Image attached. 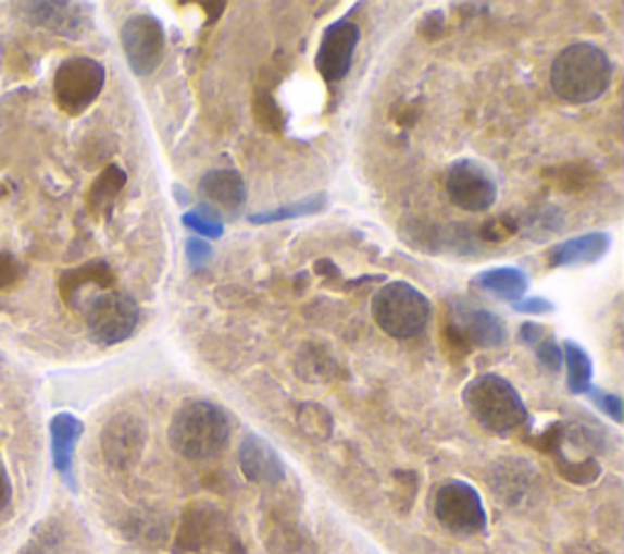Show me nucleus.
Masks as SVG:
<instances>
[{
    "mask_svg": "<svg viewBox=\"0 0 624 554\" xmlns=\"http://www.w3.org/2000/svg\"><path fill=\"white\" fill-rule=\"evenodd\" d=\"M233 438V418L213 401L188 398L169 422V445L186 459H213L223 455Z\"/></svg>",
    "mask_w": 624,
    "mask_h": 554,
    "instance_id": "obj_1",
    "label": "nucleus"
},
{
    "mask_svg": "<svg viewBox=\"0 0 624 554\" xmlns=\"http://www.w3.org/2000/svg\"><path fill=\"white\" fill-rule=\"evenodd\" d=\"M551 88L573 106L592 103L608 94L612 84V62L608 52L590 42H576L561 49L551 64Z\"/></svg>",
    "mask_w": 624,
    "mask_h": 554,
    "instance_id": "obj_2",
    "label": "nucleus"
},
{
    "mask_svg": "<svg viewBox=\"0 0 624 554\" xmlns=\"http://www.w3.org/2000/svg\"><path fill=\"white\" fill-rule=\"evenodd\" d=\"M461 401H464L469 416L492 435H510L529 422V410L520 391L500 374H481L471 379L464 386Z\"/></svg>",
    "mask_w": 624,
    "mask_h": 554,
    "instance_id": "obj_3",
    "label": "nucleus"
},
{
    "mask_svg": "<svg viewBox=\"0 0 624 554\" xmlns=\"http://www.w3.org/2000/svg\"><path fill=\"white\" fill-rule=\"evenodd\" d=\"M376 325L392 340H415L429 328L432 304L408 281H390L371 300Z\"/></svg>",
    "mask_w": 624,
    "mask_h": 554,
    "instance_id": "obj_4",
    "label": "nucleus"
},
{
    "mask_svg": "<svg viewBox=\"0 0 624 554\" xmlns=\"http://www.w3.org/2000/svg\"><path fill=\"white\" fill-rule=\"evenodd\" d=\"M88 335L105 347L120 345L135 335L139 325V306L133 296L120 291H103L86 300L84 306Z\"/></svg>",
    "mask_w": 624,
    "mask_h": 554,
    "instance_id": "obj_5",
    "label": "nucleus"
},
{
    "mask_svg": "<svg viewBox=\"0 0 624 554\" xmlns=\"http://www.w3.org/2000/svg\"><path fill=\"white\" fill-rule=\"evenodd\" d=\"M435 516L441 528L461 538L481 535L488 528V516L486 508H483L481 493L469 481L461 479H451L437 489Z\"/></svg>",
    "mask_w": 624,
    "mask_h": 554,
    "instance_id": "obj_6",
    "label": "nucleus"
},
{
    "mask_svg": "<svg viewBox=\"0 0 624 554\" xmlns=\"http://www.w3.org/2000/svg\"><path fill=\"white\" fill-rule=\"evenodd\" d=\"M105 86V66L90 57H72L54 74V100L66 115H80L93 106Z\"/></svg>",
    "mask_w": 624,
    "mask_h": 554,
    "instance_id": "obj_7",
    "label": "nucleus"
},
{
    "mask_svg": "<svg viewBox=\"0 0 624 554\" xmlns=\"http://www.w3.org/2000/svg\"><path fill=\"white\" fill-rule=\"evenodd\" d=\"M120 45L135 76L154 74L166 52L164 25L149 13L129 15L120 27Z\"/></svg>",
    "mask_w": 624,
    "mask_h": 554,
    "instance_id": "obj_8",
    "label": "nucleus"
},
{
    "mask_svg": "<svg viewBox=\"0 0 624 554\" xmlns=\"http://www.w3.org/2000/svg\"><path fill=\"white\" fill-rule=\"evenodd\" d=\"M445 190L451 204L469 213H486L498 200L496 176L476 159H457L454 164H449Z\"/></svg>",
    "mask_w": 624,
    "mask_h": 554,
    "instance_id": "obj_9",
    "label": "nucleus"
},
{
    "mask_svg": "<svg viewBox=\"0 0 624 554\" xmlns=\"http://www.w3.org/2000/svg\"><path fill=\"white\" fill-rule=\"evenodd\" d=\"M147 445V426L135 413H115L100 432L103 457L113 469H129L142 459Z\"/></svg>",
    "mask_w": 624,
    "mask_h": 554,
    "instance_id": "obj_10",
    "label": "nucleus"
},
{
    "mask_svg": "<svg viewBox=\"0 0 624 554\" xmlns=\"http://www.w3.org/2000/svg\"><path fill=\"white\" fill-rule=\"evenodd\" d=\"M359 39H361V27L347 17L337 20V23H332L325 29L322 42L317 47L315 66L327 84H339V81L351 72V62H354Z\"/></svg>",
    "mask_w": 624,
    "mask_h": 554,
    "instance_id": "obj_11",
    "label": "nucleus"
},
{
    "mask_svg": "<svg viewBox=\"0 0 624 554\" xmlns=\"http://www.w3.org/2000/svg\"><path fill=\"white\" fill-rule=\"evenodd\" d=\"M449 325L464 337L469 347H502L508 342V328L502 318L473 304L451 306Z\"/></svg>",
    "mask_w": 624,
    "mask_h": 554,
    "instance_id": "obj_12",
    "label": "nucleus"
},
{
    "mask_svg": "<svg viewBox=\"0 0 624 554\" xmlns=\"http://www.w3.org/2000/svg\"><path fill=\"white\" fill-rule=\"evenodd\" d=\"M239 469L247 481L259 487H276L286 479V465L278 452L269 445V440L249 432L239 442Z\"/></svg>",
    "mask_w": 624,
    "mask_h": 554,
    "instance_id": "obj_13",
    "label": "nucleus"
},
{
    "mask_svg": "<svg viewBox=\"0 0 624 554\" xmlns=\"http://www.w3.org/2000/svg\"><path fill=\"white\" fill-rule=\"evenodd\" d=\"M200 196H203L205 206L215 208L220 216L235 218L247 204V184L235 169H213L200 178L198 184Z\"/></svg>",
    "mask_w": 624,
    "mask_h": 554,
    "instance_id": "obj_14",
    "label": "nucleus"
},
{
    "mask_svg": "<svg viewBox=\"0 0 624 554\" xmlns=\"http://www.w3.org/2000/svg\"><path fill=\"white\" fill-rule=\"evenodd\" d=\"M227 535L225 518L220 510L194 506L184 518V526L178 532V545L186 552H210L217 547Z\"/></svg>",
    "mask_w": 624,
    "mask_h": 554,
    "instance_id": "obj_15",
    "label": "nucleus"
},
{
    "mask_svg": "<svg viewBox=\"0 0 624 554\" xmlns=\"http://www.w3.org/2000/svg\"><path fill=\"white\" fill-rule=\"evenodd\" d=\"M610 245L612 237L608 233H586L549 247L547 261L553 269L598 264V261L610 251Z\"/></svg>",
    "mask_w": 624,
    "mask_h": 554,
    "instance_id": "obj_16",
    "label": "nucleus"
},
{
    "mask_svg": "<svg viewBox=\"0 0 624 554\" xmlns=\"http://www.w3.org/2000/svg\"><path fill=\"white\" fill-rule=\"evenodd\" d=\"M80 435H84V422L72 413H57L49 422V445H52V461L54 469L72 483L74 471V455Z\"/></svg>",
    "mask_w": 624,
    "mask_h": 554,
    "instance_id": "obj_17",
    "label": "nucleus"
},
{
    "mask_svg": "<svg viewBox=\"0 0 624 554\" xmlns=\"http://www.w3.org/2000/svg\"><path fill=\"white\" fill-rule=\"evenodd\" d=\"M27 17L35 25L62 37H78L86 27V8L78 3H27Z\"/></svg>",
    "mask_w": 624,
    "mask_h": 554,
    "instance_id": "obj_18",
    "label": "nucleus"
},
{
    "mask_svg": "<svg viewBox=\"0 0 624 554\" xmlns=\"http://www.w3.org/2000/svg\"><path fill=\"white\" fill-rule=\"evenodd\" d=\"M115 284L113 271L103 261H90L78 269L66 271V274L59 279V291H62V298L72 308H80L86 304V291L88 288H110Z\"/></svg>",
    "mask_w": 624,
    "mask_h": 554,
    "instance_id": "obj_19",
    "label": "nucleus"
},
{
    "mask_svg": "<svg viewBox=\"0 0 624 554\" xmlns=\"http://www.w3.org/2000/svg\"><path fill=\"white\" fill-rule=\"evenodd\" d=\"M473 286L486 291L490 296H496L498 300L517 304V300L527 294L529 276L517 267H498V269H486L473 276Z\"/></svg>",
    "mask_w": 624,
    "mask_h": 554,
    "instance_id": "obj_20",
    "label": "nucleus"
},
{
    "mask_svg": "<svg viewBox=\"0 0 624 554\" xmlns=\"http://www.w3.org/2000/svg\"><path fill=\"white\" fill-rule=\"evenodd\" d=\"M325 208H327V194L325 190H317V194L300 198V200H296V204H286V206H276V208L259 210V213H251L249 223L251 225L286 223V220H298V218H305V216L322 213Z\"/></svg>",
    "mask_w": 624,
    "mask_h": 554,
    "instance_id": "obj_21",
    "label": "nucleus"
},
{
    "mask_svg": "<svg viewBox=\"0 0 624 554\" xmlns=\"http://www.w3.org/2000/svg\"><path fill=\"white\" fill-rule=\"evenodd\" d=\"M563 365H566L569 391L573 396H586L592 389V359L578 342L566 340L561 345Z\"/></svg>",
    "mask_w": 624,
    "mask_h": 554,
    "instance_id": "obj_22",
    "label": "nucleus"
},
{
    "mask_svg": "<svg viewBox=\"0 0 624 554\" xmlns=\"http://www.w3.org/2000/svg\"><path fill=\"white\" fill-rule=\"evenodd\" d=\"M127 184V174L117 164H110L103 174H100L93 186H90V194H88V206L93 210L96 216L100 213H108L110 208H113L115 198L120 196V190Z\"/></svg>",
    "mask_w": 624,
    "mask_h": 554,
    "instance_id": "obj_23",
    "label": "nucleus"
},
{
    "mask_svg": "<svg viewBox=\"0 0 624 554\" xmlns=\"http://www.w3.org/2000/svg\"><path fill=\"white\" fill-rule=\"evenodd\" d=\"M298 426L312 440H327L335 430V420H332L329 413L317 406V403H305L298 413Z\"/></svg>",
    "mask_w": 624,
    "mask_h": 554,
    "instance_id": "obj_24",
    "label": "nucleus"
},
{
    "mask_svg": "<svg viewBox=\"0 0 624 554\" xmlns=\"http://www.w3.org/2000/svg\"><path fill=\"white\" fill-rule=\"evenodd\" d=\"M180 220H184V225L188 230H194L196 235H203V237H210V239H217V237L225 235L223 216H220L215 208H210L205 204L194 208V210H190V213H186Z\"/></svg>",
    "mask_w": 624,
    "mask_h": 554,
    "instance_id": "obj_25",
    "label": "nucleus"
},
{
    "mask_svg": "<svg viewBox=\"0 0 624 554\" xmlns=\"http://www.w3.org/2000/svg\"><path fill=\"white\" fill-rule=\"evenodd\" d=\"M254 115L259 123L269 130V133H274V130L278 133V130L284 127V113H280L276 100L266 94L254 98Z\"/></svg>",
    "mask_w": 624,
    "mask_h": 554,
    "instance_id": "obj_26",
    "label": "nucleus"
},
{
    "mask_svg": "<svg viewBox=\"0 0 624 554\" xmlns=\"http://www.w3.org/2000/svg\"><path fill=\"white\" fill-rule=\"evenodd\" d=\"M535 355H537V359H539V365L545 367V369H549V371H559L561 369V365H563V355H561V345L557 340H553L549 332L545 337H541L535 347Z\"/></svg>",
    "mask_w": 624,
    "mask_h": 554,
    "instance_id": "obj_27",
    "label": "nucleus"
},
{
    "mask_svg": "<svg viewBox=\"0 0 624 554\" xmlns=\"http://www.w3.org/2000/svg\"><path fill=\"white\" fill-rule=\"evenodd\" d=\"M515 233H520V225L515 223V218H508V216L488 220L486 225H481V237L486 242H502Z\"/></svg>",
    "mask_w": 624,
    "mask_h": 554,
    "instance_id": "obj_28",
    "label": "nucleus"
},
{
    "mask_svg": "<svg viewBox=\"0 0 624 554\" xmlns=\"http://www.w3.org/2000/svg\"><path fill=\"white\" fill-rule=\"evenodd\" d=\"M23 276H25V267L20 264L10 251L0 249V291L15 286Z\"/></svg>",
    "mask_w": 624,
    "mask_h": 554,
    "instance_id": "obj_29",
    "label": "nucleus"
},
{
    "mask_svg": "<svg viewBox=\"0 0 624 554\" xmlns=\"http://www.w3.org/2000/svg\"><path fill=\"white\" fill-rule=\"evenodd\" d=\"M586 396H590V401L596 403V406L610 416L615 422H622V398L617 394H610V391H600V389H590Z\"/></svg>",
    "mask_w": 624,
    "mask_h": 554,
    "instance_id": "obj_30",
    "label": "nucleus"
},
{
    "mask_svg": "<svg viewBox=\"0 0 624 554\" xmlns=\"http://www.w3.org/2000/svg\"><path fill=\"white\" fill-rule=\"evenodd\" d=\"M210 257H213V247H210L205 239L190 237V239L186 242V259H188V264L203 267Z\"/></svg>",
    "mask_w": 624,
    "mask_h": 554,
    "instance_id": "obj_31",
    "label": "nucleus"
},
{
    "mask_svg": "<svg viewBox=\"0 0 624 554\" xmlns=\"http://www.w3.org/2000/svg\"><path fill=\"white\" fill-rule=\"evenodd\" d=\"M517 310V313H527V316H547V313H553V304L547 298H520L515 306H512Z\"/></svg>",
    "mask_w": 624,
    "mask_h": 554,
    "instance_id": "obj_32",
    "label": "nucleus"
},
{
    "mask_svg": "<svg viewBox=\"0 0 624 554\" xmlns=\"http://www.w3.org/2000/svg\"><path fill=\"white\" fill-rule=\"evenodd\" d=\"M547 335V330H545V325H539V322H532V320H525L520 325V342L525 347H535L537 342Z\"/></svg>",
    "mask_w": 624,
    "mask_h": 554,
    "instance_id": "obj_33",
    "label": "nucleus"
},
{
    "mask_svg": "<svg viewBox=\"0 0 624 554\" xmlns=\"http://www.w3.org/2000/svg\"><path fill=\"white\" fill-rule=\"evenodd\" d=\"M10 501H13V483H10L3 461H0V513L10 506Z\"/></svg>",
    "mask_w": 624,
    "mask_h": 554,
    "instance_id": "obj_34",
    "label": "nucleus"
}]
</instances>
